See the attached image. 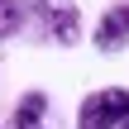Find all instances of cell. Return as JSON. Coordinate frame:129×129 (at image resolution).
Listing matches in <instances>:
<instances>
[{
	"label": "cell",
	"mask_w": 129,
	"mask_h": 129,
	"mask_svg": "<svg viewBox=\"0 0 129 129\" xmlns=\"http://www.w3.org/2000/svg\"><path fill=\"white\" fill-rule=\"evenodd\" d=\"M124 120H129V91L124 86L91 91L77 110V129H120Z\"/></svg>",
	"instance_id": "1"
},
{
	"label": "cell",
	"mask_w": 129,
	"mask_h": 129,
	"mask_svg": "<svg viewBox=\"0 0 129 129\" xmlns=\"http://www.w3.org/2000/svg\"><path fill=\"white\" fill-rule=\"evenodd\" d=\"M24 10H34L43 38H53V43H77V34H81V14H77L72 0H29Z\"/></svg>",
	"instance_id": "2"
},
{
	"label": "cell",
	"mask_w": 129,
	"mask_h": 129,
	"mask_svg": "<svg viewBox=\"0 0 129 129\" xmlns=\"http://www.w3.org/2000/svg\"><path fill=\"white\" fill-rule=\"evenodd\" d=\"M124 43H129V0L124 5H110L101 14V24H96V48L101 53H120Z\"/></svg>",
	"instance_id": "3"
},
{
	"label": "cell",
	"mask_w": 129,
	"mask_h": 129,
	"mask_svg": "<svg viewBox=\"0 0 129 129\" xmlns=\"http://www.w3.org/2000/svg\"><path fill=\"white\" fill-rule=\"evenodd\" d=\"M24 29V5L19 0H0V38H14Z\"/></svg>",
	"instance_id": "4"
},
{
	"label": "cell",
	"mask_w": 129,
	"mask_h": 129,
	"mask_svg": "<svg viewBox=\"0 0 129 129\" xmlns=\"http://www.w3.org/2000/svg\"><path fill=\"white\" fill-rule=\"evenodd\" d=\"M124 129H129V120H124Z\"/></svg>",
	"instance_id": "5"
}]
</instances>
